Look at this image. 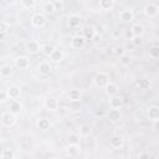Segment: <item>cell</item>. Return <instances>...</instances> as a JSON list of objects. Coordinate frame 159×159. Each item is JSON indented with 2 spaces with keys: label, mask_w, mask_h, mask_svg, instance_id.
I'll use <instances>...</instances> for the list:
<instances>
[{
  "label": "cell",
  "mask_w": 159,
  "mask_h": 159,
  "mask_svg": "<svg viewBox=\"0 0 159 159\" xmlns=\"http://www.w3.org/2000/svg\"><path fill=\"white\" fill-rule=\"evenodd\" d=\"M80 22H81V19L77 15H71L68 17V24H70L71 27H77L80 25Z\"/></svg>",
  "instance_id": "24"
},
{
  "label": "cell",
  "mask_w": 159,
  "mask_h": 159,
  "mask_svg": "<svg viewBox=\"0 0 159 159\" xmlns=\"http://www.w3.org/2000/svg\"><path fill=\"white\" fill-rule=\"evenodd\" d=\"M68 97H70L71 101H78V99L81 98V92H80V89H71V91L68 92Z\"/></svg>",
  "instance_id": "26"
},
{
  "label": "cell",
  "mask_w": 159,
  "mask_h": 159,
  "mask_svg": "<svg viewBox=\"0 0 159 159\" xmlns=\"http://www.w3.org/2000/svg\"><path fill=\"white\" fill-rule=\"evenodd\" d=\"M14 157H15V154L11 149H4L1 152V158L2 159H14Z\"/></svg>",
  "instance_id": "29"
},
{
  "label": "cell",
  "mask_w": 159,
  "mask_h": 159,
  "mask_svg": "<svg viewBox=\"0 0 159 159\" xmlns=\"http://www.w3.org/2000/svg\"><path fill=\"white\" fill-rule=\"evenodd\" d=\"M147 114H148L149 119L157 122L158 118H159V107L158 106H150L148 108V111H147Z\"/></svg>",
  "instance_id": "6"
},
{
  "label": "cell",
  "mask_w": 159,
  "mask_h": 159,
  "mask_svg": "<svg viewBox=\"0 0 159 159\" xmlns=\"http://www.w3.org/2000/svg\"><path fill=\"white\" fill-rule=\"evenodd\" d=\"M104 89H106V93H107V94H116V93L118 92V86H117L116 83L109 82V83L104 87Z\"/></svg>",
  "instance_id": "20"
},
{
  "label": "cell",
  "mask_w": 159,
  "mask_h": 159,
  "mask_svg": "<svg viewBox=\"0 0 159 159\" xmlns=\"http://www.w3.org/2000/svg\"><path fill=\"white\" fill-rule=\"evenodd\" d=\"M52 4H53V7H55V10H62V7H63V2H62L61 0H56V1H52Z\"/></svg>",
  "instance_id": "36"
},
{
  "label": "cell",
  "mask_w": 159,
  "mask_h": 159,
  "mask_svg": "<svg viewBox=\"0 0 159 159\" xmlns=\"http://www.w3.org/2000/svg\"><path fill=\"white\" fill-rule=\"evenodd\" d=\"M120 62H122L123 65H129V63H130V58H129V56L123 55V56L120 57Z\"/></svg>",
  "instance_id": "39"
},
{
  "label": "cell",
  "mask_w": 159,
  "mask_h": 159,
  "mask_svg": "<svg viewBox=\"0 0 159 159\" xmlns=\"http://www.w3.org/2000/svg\"><path fill=\"white\" fill-rule=\"evenodd\" d=\"M39 71H40L41 75L47 76V75H50V72H51V65H50L48 62H42V63H40V66H39Z\"/></svg>",
  "instance_id": "17"
},
{
  "label": "cell",
  "mask_w": 159,
  "mask_h": 159,
  "mask_svg": "<svg viewBox=\"0 0 159 159\" xmlns=\"http://www.w3.org/2000/svg\"><path fill=\"white\" fill-rule=\"evenodd\" d=\"M130 40H132V43L134 46H139L142 43V37H139V36H133Z\"/></svg>",
  "instance_id": "38"
},
{
  "label": "cell",
  "mask_w": 159,
  "mask_h": 159,
  "mask_svg": "<svg viewBox=\"0 0 159 159\" xmlns=\"http://www.w3.org/2000/svg\"><path fill=\"white\" fill-rule=\"evenodd\" d=\"M35 4H36L35 0H24V1L21 2V5H22L24 7H32Z\"/></svg>",
  "instance_id": "35"
},
{
  "label": "cell",
  "mask_w": 159,
  "mask_h": 159,
  "mask_svg": "<svg viewBox=\"0 0 159 159\" xmlns=\"http://www.w3.org/2000/svg\"><path fill=\"white\" fill-rule=\"evenodd\" d=\"M91 132H92V129H91V127H89L88 124H82V125L80 127V134H81V135L87 137V135L91 134Z\"/></svg>",
  "instance_id": "28"
},
{
  "label": "cell",
  "mask_w": 159,
  "mask_h": 159,
  "mask_svg": "<svg viewBox=\"0 0 159 159\" xmlns=\"http://www.w3.org/2000/svg\"><path fill=\"white\" fill-rule=\"evenodd\" d=\"M113 6H114L113 0H102V1H99V7L102 10H111Z\"/></svg>",
  "instance_id": "19"
},
{
  "label": "cell",
  "mask_w": 159,
  "mask_h": 159,
  "mask_svg": "<svg viewBox=\"0 0 159 159\" xmlns=\"http://www.w3.org/2000/svg\"><path fill=\"white\" fill-rule=\"evenodd\" d=\"M109 144H111L112 148L118 149V148H120L123 145V138L120 135H113L111 138V140H109Z\"/></svg>",
  "instance_id": "9"
},
{
  "label": "cell",
  "mask_w": 159,
  "mask_h": 159,
  "mask_svg": "<svg viewBox=\"0 0 159 159\" xmlns=\"http://www.w3.org/2000/svg\"><path fill=\"white\" fill-rule=\"evenodd\" d=\"M53 50H55V47H53L52 45H43L42 48H41V51H42L43 55H46V56H51V53L53 52Z\"/></svg>",
  "instance_id": "30"
},
{
  "label": "cell",
  "mask_w": 159,
  "mask_h": 159,
  "mask_svg": "<svg viewBox=\"0 0 159 159\" xmlns=\"http://www.w3.org/2000/svg\"><path fill=\"white\" fill-rule=\"evenodd\" d=\"M37 127H39V129H41V130H46V129L50 128V120L46 119V118H41V119H39V122H37Z\"/></svg>",
  "instance_id": "23"
},
{
  "label": "cell",
  "mask_w": 159,
  "mask_h": 159,
  "mask_svg": "<svg viewBox=\"0 0 159 159\" xmlns=\"http://www.w3.org/2000/svg\"><path fill=\"white\" fill-rule=\"evenodd\" d=\"M97 159H102V158H97Z\"/></svg>",
  "instance_id": "46"
},
{
  "label": "cell",
  "mask_w": 159,
  "mask_h": 159,
  "mask_svg": "<svg viewBox=\"0 0 159 159\" xmlns=\"http://www.w3.org/2000/svg\"><path fill=\"white\" fill-rule=\"evenodd\" d=\"M9 108H10V112H11L12 114H16V113L20 112V109H21V104H20V102H17V101H12V102L10 103Z\"/></svg>",
  "instance_id": "21"
},
{
  "label": "cell",
  "mask_w": 159,
  "mask_h": 159,
  "mask_svg": "<svg viewBox=\"0 0 159 159\" xmlns=\"http://www.w3.org/2000/svg\"><path fill=\"white\" fill-rule=\"evenodd\" d=\"M138 159H150V155H149V153L143 152V153H140V154H139Z\"/></svg>",
  "instance_id": "41"
},
{
  "label": "cell",
  "mask_w": 159,
  "mask_h": 159,
  "mask_svg": "<svg viewBox=\"0 0 159 159\" xmlns=\"http://www.w3.org/2000/svg\"><path fill=\"white\" fill-rule=\"evenodd\" d=\"M137 87H138L139 89H142V91H147V89H149V87H150V82H149V80H147V78H139V80L137 81Z\"/></svg>",
  "instance_id": "16"
},
{
  "label": "cell",
  "mask_w": 159,
  "mask_h": 159,
  "mask_svg": "<svg viewBox=\"0 0 159 159\" xmlns=\"http://www.w3.org/2000/svg\"><path fill=\"white\" fill-rule=\"evenodd\" d=\"M113 36H114V37H119V36H120V32H119L118 30H114V31H113Z\"/></svg>",
  "instance_id": "42"
},
{
  "label": "cell",
  "mask_w": 159,
  "mask_h": 159,
  "mask_svg": "<svg viewBox=\"0 0 159 159\" xmlns=\"http://www.w3.org/2000/svg\"><path fill=\"white\" fill-rule=\"evenodd\" d=\"M50 57H51L52 61H55V62H60V61H62V58H63V52H62L60 48H55Z\"/></svg>",
  "instance_id": "18"
},
{
  "label": "cell",
  "mask_w": 159,
  "mask_h": 159,
  "mask_svg": "<svg viewBox=\"0 0 159 159\" xmlns=\"http://www.w3.org/2000/svg\"><path fill=\"white\" fill-rule=\"evenodd\" d=\"M96 114H97V116H102V114H103V112H102V111H97V112H96Z\"/></svg>",
  "instance_id": "44"
},
{
  "label": "cell",
  "mask_w": 159,
  "mask_h": 159,
  "mask_svg": "<svg viewBox=\"0 0 159 159\" xmlns=\"http://www.w3.org/2000/svg\"><path fill=\"white\" fill-rule=\"evenodd\" d=\"M113 55L114 56H118V57H122L124 55V48L120 47V46H117L113 48Z\"/></svg>",
  "instance_id": "32"
},
{
  "label": "cell",
  "mask_w": 159,
  "mask_h": 159,
  "mask_svg": "<svg viewBox=\"0 0 159 159\" xmlns=\"http://www.w3.org/2000/svg\"><path fill=\"white\" fill-rule=\"evenodd\" d=\"M45 22H46V17L43 14L37 12V14L32 15V17H31V24L35 27H42L45 25Z\"/></svg>",
  "instance_id": "3"
},
{
  "label": "cell",
  "mask_w": 159,
  "mask_h": 159,
  "mask_svg": "<svg viewBox=\"0 0 159 159\" xmlns=\"http://www.w3.org/2000/svg\"><path fill=\"white\" fill-rule=\"evenodd\" d=\"M6 99H7L6 91H0V103H4Z\"/></svg>",
  "instance_id": "40"
},
{
  "label": "cell",
  "mask_w": 159,
  "mask_h": 159,
  "mask_svg": "<svg viewBox=\"0 0 159 159\" xmlns=\"http://www.w3.org/2000/svg\"><path fill=\"white\" fill-rule=\"evenodd\" d=\"M56 159H57V158H56Z\"/></svg>",
  "instance_id": "47"
},
{
  "label": "cell",
  "mask_w": 159,
  "mask_h": 159,
  "mask_svg": "<svg viewBox=\"0 0 159 159\" xmlns=\"http://www.w3.org/2000/svg\"><path fill=\"white\" fill-rule=\"evenodd\" d=\"M6 94H7V98H11V99L16 101V99L20 98V96H21V89H20L17 86H11V87L7 88Z\"/></svg>",
  "instance_id": "4"
},
{
  "label": "cell",
  "mask_w": 159,
  "mask_h": 159,
  "mask_svg": "<svg viewBox=\"0 0 159 159\" xmlns=\"http://www.w3.org/2000/svg\"><path fill=\"white\" fill-rule=\"evenodd\" d=\"M15 65H16L17 68H20V70H25V68L29 67V60H27L26 57H24V56H20V57L16 58Z\"/></svg>",
  "instance_id": "10"
},
{
  "label": "cell",
  "mask_w": 159,
  "mask_h": 159,
  "mask_svg": "<svg viewBox=\"0 0 159 159\" xmlns=\"http://www.w3.org/2000/svg\"><path fill=\"white\" fill-rule=\"evenodd\" d=\"M108 117H109V119H111L112 122H118L119 118H120V113H119L118 109H111V111L108 112Z\"/></svg>",
  "instance_id": "22"
},
{
  "label": "cell",
  "mask_w": 159,
  "mask_h": 159,
  "mask_svg": "<svg viewBox=\"0 0 159 159\" xmlns=\"http://www.w3.org/2000/svg\"><path fill=\"white\" fill-rule=\"evenodd\" d=\"M109 83V76L107 73L99 72L96 77H94V84L99 88H104L107 84Z\"/></svg>",
  "instance_id": "1"
},
{
  "label": "cell",
  "mask_w": 159,
  "mask_h": 159,
  "mask_svg": "<svg viewBox=\"0 0 159 159\" xmlns=\"http://www.w3.org/2000/svg\"><path fill=\"white\" fill-rule=\"evenodd\" d=\"M60 109H61V113H62V114H65V113H66V111H65V108H60Z\"/></svg>",
  "instance_id": "45"
},
{
  "label": "cell",
  "mask_w": 159,
  "mask_h": 159,
  "mask_svg": "<svg viewBox=\"0 0 159 159\" xmlns=\"http://www.w3.org/2000/svg\"><path fill=\"white\" fill-rule=\"evenodd\" d=\"M112 109H119L123 106V98L122 97H113L109 102Z\"/></svg>",
  "instance_id": "15"
},
{
  "label": "cell",
  "mask_w": 159,
  "mask_h": 159,
  "mask_svg": "<svg viewBox=\"0 0 159 159\" xmlns=\"http://www.w3.org/2000/svg\"><path fill=\"white\" fill-rule=\"evenodd\" d=\"M43 10H45V14H47V15L53 14V12H55V7H53L52 1H47V2H45V5H43Z\"/></svg>",
  "instance_id": "27"
},
{
  "label": "cell",
  "mask_w": 159,
  "mask_h": 159,
  "mask_svg": "<svg viewBox=\"0 0 159 159\" xmlns=\"http://www.w3.org/2000/svg\"><path fill=\"white\" fill-rule=\"evenodd\" d=\"M159 12V6L154 2H148L145 6H144V14L149 17H154L157 16Z\"/></svg>",
  "instance_id": "2"
},
{
  "label": "cell",
  "mask_w": 159,
  "mask_h": 159,
  "mask_svg": "<svg viewBox=\"0 0 159 159\" xmlns=\"http://www.w3.org/2000/svg\"><path fill=\"white\" fill-rule=\"evenodd\" d=\"M7 30H9V25H7V22H5V21H0V34L4 35Z\"/></svg>",
  "instance_id": "34"
},
{
  "label": "cell",
  "mask_w": 159,
  "mask_h": 159,
  "mask_svg": "<svg viewBox=\"0 0 159 159\" xmlns=\"http://www.w3.org/2000/svg\"><path fill=\"white\" fill-rule=\"evenodd\" d=\"M125 36H127V37H129V39H132V37H133V34L130 32V30H129V31H127V34H125Z\"/></svg>",
  "instance_id": "43"
},
{
  "label": "cell",
  "mask_w": 159,
  "mask_h": 159,
  "mask_svg": "<svg viewBox=\"0 0 159 159\" xmlns=\"http://www.w3.org/2000/svg\"><path fill=\"white\" fill-rule=\"evenodd\" d=\"M26 50L30 52V53H36L40 51V45L37 41H30L26 43Z\"/></svg>",
  "instance_id": "13"
},
{
  "label": "cell",
  "mask_w": 159,
  "mask_h": 159,
  "mask_svg": "<svg viewBox=\"0 0 159 159\" xmlns=\"http://www.w3.org/2000/svg\"><path fill=\"white\" fill-rule=\"evenodd\" d=\"M45 106H46V108H47L48 111H57V108H58V102H57L56 98H48V99H46Z\"/></svg>",
  "instance_id": "14"
},
{
  "label": "cell",
  "mask_w": 159,
  "mask_h": 159,
  "mask_svg": "<svg viewBox=\"0 0 159 159\" xmlns=\"http://www.w3.org/2000/svg\"><path fill=\"white\" fill-rule=\"evenodd\" d=\"M119 19L124 22H130L133 20V12L130 10H123L119 14Z\"/></svg>",
  "instance_id": "12"
},
{
  "label": "cell",
  "mask_w": 159,
  "mask_h": 159,
  "mask_svg": "<svg viewBox=\"0 0 159 159\" xmlns=\"http://www.w3.org/2000/svg\"><path fill=\"white\" fill-rule=\"evenodd\" d=\"M150 55H152L154 58L159 57V47H158V46H153L152 50H150Z\"/></svg>",
  "instance_id": "37"
},
{
  "label": "cell",
  "mask_w": 159,
  "mask_h": 159,
  "mask_svg": "<svg viewBox=\"0 0 159 159\" xmlns=\"http://www.w3.org/2000/svg\"><path fill=\"white\" fill-rule=\"evenodd\" d=\"M71 45H72V47L76 48V50L82 48L83 45H84V39H83L82 36H80V35H76V36L72 37V40H71Z\"/></svg>",
  "instance_id": "7"
},
{
  "label": "cell",
  "mask_w": 159,
  "mask_h": 159,
  "mask_svg": "<svg viewBox=\"0 0 159 159\" xmlns=\"http://www.w3.org/2000/svg\"><path fill=\"white\" fill-rule=\"evenodd\" d=\"M67 140H68V144L70 145H77L78 142H80V137L76 133H71V134H68Z\"/></svg>",
  "instance_id": "25"
},
{
  "label": "cell",
  "mask_w": 159,
  "mask_h": 159,
  "mask_svg": "<svg viewBox=\"0 0 159 159\" xmlns=\"http://www.w3.org/2000/svg\"><path fill=\"white\" fill-rule=\"evenodd\" d=\"M0 75L2 77H9L11 75V67L10 66H2L0 68Z\"/></svg>",
  "instance_id": "31"
},
{
  "label": "cell",
  "mask_w": 159,
  "mask_h": 159,
  "mask_svg": "<svg viewBox=\"0 0 159 159\" xmlns=\"http://www.w3.org/2000/svg\"><path fill=\"white\" fill-rule=\"evenodd\" d=\"M67 150H68L70 155H77L80 153V149L77 148V145H68Z\"/></svg>",
  "instance_id": "33"
},
{
  "label": "cell",
  "mask_w": 159,
  "mask_h": 159,
  "mask_svg": "<svg viewBox=\"0 0 159 159\" xmlns=\"http://www.w3.org/2000/svg\"><path fill=\"white\" fill-rule=\"evenodd\" d=\"M16 120V117L15 114H12L11 112L9 113H4L2 117H1V123L5 125V127H11Z\"/></svg>",
  "instance_id": "5"
},
{
  "label": "cell",
  "mask_w": 159,
  "mask_h": 159,
  "mask_svg": "<svg viewBox=\"0 0 159 159\" xmlns=\"http://www.w3.org/2000/svg\"><path fill=\"white\" fill-rule=\"evenodd\" d=\"M130 32L133 34V36H139V37H142L143 34H144V27H143V25H140V24H134V25L132 26V29H130Z\"/></svg>",
  "instance_id": "11"
},
{
  "label": "cell",
  "mask_w": 159,
  "mask_h": 159,
  "mask_svg": "<svg viewBox=\"0 0 159 159\" xmlns=\"http://www.w3.org/2000/svg\"><path fill=\"white\" fill-rule=\"evenodd\" d=\"M96 36V30L92 26H86L83 29V39L84 40H93Z\"/></svg>",
  "instance_id": "8"
}]
</instances>
